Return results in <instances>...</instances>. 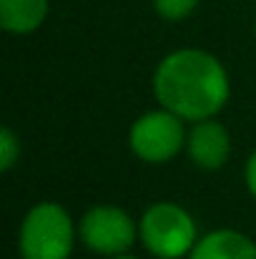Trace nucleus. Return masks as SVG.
<instances>
[{
    "label": "nucleus",
    "instance_id": "nucleus-1",
    "mask_svg": "<svg viewBox=\"0 0 256 259\" xmlns=\"http://www.w3.org/2000/svg\"><path fill=\"white\" fill-rule=\"evenodd\" d=\"M229 91V73L221 61L198 48L169 53L153 73V93L161 108L193 123L214 118L226 106Z\"/></svg>",
    "mask_w": 256,
    "mask_h": 259
},
{
    "label": "nucleus",
    "instance_id": "nucleus-2",
    "mask_svg": "<svg viewBox=\"0 0 256 259\" xmlns=\"http://www.w3.org/2000/svg\"><path fill=\"white\" fill-rule=\"evenodd\" d=\"M73 244V219L61 204L40 201L25 214L18 237L23 259H68Z\"/></svg>",
    "mask_w": 256,
    "mask_h": 259
},
{
    "label": "nucleus",
    "instance_id": "nucleus-3",
    "mask_svg": "<svg viewBox=\"0 0 256 259\" xmlns=\"http://www.w3.org/2000/svg\"><path fill=\"white\" fill-rule=\"evenodd\" d=\"M143 247L159 259H181L196 247V222L191 214L171 201H161L146 209L138 224Z\"/></svg>",
    "mask_w": 256,
    "mask_h": 259
},
{
    "label": "nucleus",
    "instance_id": "nucleus-4",
    "mask_svg": "<svg viewBox=\"0 0 256 259\" xmlns=\"http://www.w3.org/2000/svg\"><path fill=\"white\" fill-rule=\"evenodd\" d=\"M188 134L183 131V118L171 113L169 108L148 111L133 121L128 144L131 151L148 164H166L186 144Z\"/></svg>",
    "mask_w": 256,
    "mask_h": 259
},
{
    "label": "nucleus",
    "instance_id": "nucleus-5",
    "mask_svg": "<svg viewBox=\"0 0 256 259\" xmlns=\"http://www.w3.org/2000/svg\"><path fill=\"white\" fill-rule=\"evenodd\" d=\"M138 237V227L128 211L118 206H93L81 219V242L90 252L116 257L126 254Z\"/></svg>",
    "mask_w": 256,
    "mask_h": 259
},
{
    "label": "nucleus",
    "instance_id": "nucleus-6",
    "mask_svg": "<svg viewBox=\"0 0 256 259\" xmlns=\"http://www.w3.org/2000/svg\"><path fill=\"white\" fill-rule=\"evenodd\" d=\"M186 151H188V159L198 169H203V171L221 169L231 154V139H229L226 126L214 121V118L196 121L193 128L188 131Z\"/></svg>",
    "mask_w": 256,
    "mask_h": 259
},
{
    "label": "nucleus",
    "instance_id": "nucleus-7",
    "mask_svg": "<svg viewBox=\"0 0 256 259\" xmlns=\"http://www.w3.org/2000/svg\"><path fill=\"white\" fill-rule=\"evenodd\" d=\"M188 259H256V244L236 229H216L196 242Z\"/></svg>",
    "mask_w": 256,
    "mask_h": 259
},
{
    "label": "nucleus",
    "instance_id": "nucleus-8",
    "mask_svg": "<svg viewBox=\"0 0 256 259\" xmlns=\"http://www.w3.org/2000/svg\"><path fill=\"white\" fill-rule=\"evenodd\" d=\"M48 0H0V25L13 35H28L43 25Z\"/></svg>",
    "mask_w": 256,
    "mask_h": 259
},
{
    "label": "nucleus",
    "instance_id": "nucleus-9",
    "mask_svg": "<svg viewBox=\"0 0 256 259\" xmlns=\"http://www.w3.org/2000/svg\"><path fill=\"white\" fill-rule=\"evenodd\" d=\"M198 0H153V8L166 20H183L196 10Z\"/></svg>",
    "mask_w": 256,
    "mask_h": 259
},
{
    "label": "nucleus",
    "instance_id": "nucleus-10",
    "mask_svg": "<svg viewBox=\"0 0 256 259\" xmlns=\"http://www.w3.org/2000/svg\"><path fill=\"white\" fill-rule=\"evenodd\" d=\"M18 159H20V141L15 139L10 128H3L0 131V169L10 171Z\"/></svg>",
    "mask_w": 256,
    "mask_h": 259
},
{
    "label": "nucleus",
    "instance_id": "nucleus-11",
    "mask_svg": "<svg viewBox=\"0 0 256 259\" xmlns=\"http://www.w3.org/2000/svg\"><path fill=\"white\" fill-rule=\"evenodd\" d=\"M246 186H249L251 196L256 199V151L249 156V161H246Z\"/></svg>",
    "mask_w": 256,
    "mask_h": 259
},
{
    "label": "nucleus",
    "instance_id": "nucleus-12",
    "mask_svg": "<svg viewBox=\"0 0 256 259\" xmlns=\"http://www.w3.org/2000/svg\"><path fill=\"white\" fill-rule=\"evenodd\" d=\"M111 259H136V257H128V254H116V257H111Z\"/></svg>",
    "mask_w": 256,
    "mask_h": 259
},
{
    "label": "nucleus",
    "instance_id": "nucleus-13",
    "mask_svg": "<svg viewBox=\"0 0 256 259\" xmlns=\"http://www.w3.org/2000/svg\"><path fill=\"white\" fill-rule=\"evenodd\" d=\"M254 33H256V25H254Z\"/></svg>",
    "mask_w": 256,
    "mask_h": 259
}]
</instances>
